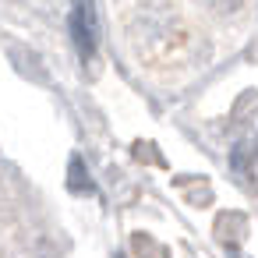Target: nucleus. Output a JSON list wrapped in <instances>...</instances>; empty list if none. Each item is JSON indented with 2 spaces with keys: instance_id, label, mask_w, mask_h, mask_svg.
<instances>
[{
  "instance_id": "nucleus-1",
  "label": "nucleus",
  "mask_w": 258,
  "mask_h": 258,
  "mask_svg": "<svg viewBox=\"0 0 258 258\" xmlns=\"http://www.w3.org/2000/svg\"><path fill=\"white\" fill-rule=\"evenodd\" d=\"M71 39H75L82 60H92V53H96V15H92V8L78 4L71 11Z\"/></svg>"
},
{
  "instance_id": "nucleus-2",
  "label": "nucleus",
  "mask_w": 258,
  "mask_h": 258,
  "mask_svg": "<svg viewBox=\"0 0 258 258\" xmlns=\"http://www.w3.org/2000/svg\"><path fill=\"white\" fill-rule=\"evenodd\" d=\"M233 170H237V177H240L244 184L254 180V145H251V142H244V145L233 149Z\"/></svg>"
}]
</instances>
